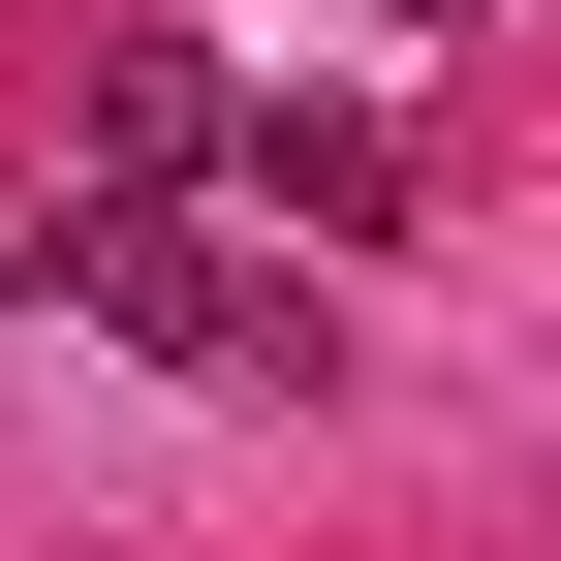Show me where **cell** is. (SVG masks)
Instances as JSON below:
<instances>
[{"label": "cell", "mask_w": 561, "mask_h": 561, "mask_svg": "<svg viewBox=\"0 0 561 561\" xmlns=\"http://www.w3.org/2000/svg\"><path fill=\"white\" fill-rule=\"evenodd\" d=\"M0 280H62L94 343H157V375H219V405H312V250L187 219V187H62V219H0Z\"/></svg>", "instance_id": "obj_1"}, {"label": "cell", "mask_w": 561, "mask_h": 561, "mask_svg": "<svg viewBox=\"0 0 561 561\" xmlns=\"http://www.w3.org/2000/svg\"><path fill=\"white\" fill-rule=\"evenodd\" d=\"M219 187H250V250H405V125L375 94H219Z\"/></svg>", "instance_id": "obj_2"}, {"label": "cell", "mask_w": 561, "mask_h": 561, "mask_svg": "<svg viewBox=\"0 0 561 561\" xmlns=\"http://www.w3.org/2000/svg\"><path fill=\"white\" fill-rule=\"evenodd\" d=\"M187 157H219V62L187 32H94V187H187Z\"/></svg>", "instance_id": "obj_3"}, {"label": "cell", "mask_w": 561, "mask_h": 561, "mask_svg": "<svg viewBox=\"0 0 561 561\" xmlns=\"http://www.w3.org/2000/svg\"><path fill=\"white\" fill-rule=\"evenodd\" d=\"M375 32H468V0H375Z\"/></svg>", "instance_id": "obj_4"}]
</instances>
